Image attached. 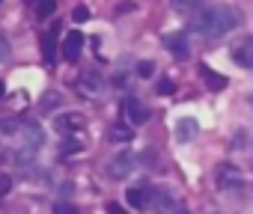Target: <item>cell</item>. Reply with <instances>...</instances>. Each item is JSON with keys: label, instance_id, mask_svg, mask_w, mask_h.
<instances>
[{"label": "cell", "instance_id": "6da1fadb", "mask_svg": "<svg viewBox=\"0 0 253 214\" xmlns=\"http://www.w3.org/2000/svg\"><path fill=\"white\" fill-rule=\"evenodd\" d=\"M238 21H241V15L232 6L214 3V6H206V9L191 15V30L206 36V39H217V36H226Z\"/></svg>", "mask_w": 253, "mask_h": 214}, {"label": "cell", "instance_id": "7a4b0ae2", "mask_svg": "<svg viewBox=\"0 0 253 214\" xmlns=\"http://www.w3.org/2000/svg\"><path fill=\"white\" fill-rule=\"evenodd\" d=\"M134 170V155L131 152H119V155H113L110 161H107V176L110 178H128V173Z\"/></svg>", "mask_w": 253, "mask_h": 214}, {"label": "cell", "instance_id": "3957f363", "mask_svg": "<svg viewBox=\"0 0 253 214\" xmlns=\"http://www.w3.org/2000/svg\"><path fill=\"white\" fill-rule=\"evenodd\" d=\"M214 181L220 184V190H241V173L232 164H220L214 173Z\"/></svg>", "mask_w": 253, "mask_h": 214}, {"label": "cell", "instance_id": "277c9868", "mask_svg": "<svg viewBox=\"0 0 253 214\" xmlns=\"http://www.w3.org/2000/svg\"><path fill=\"white\" fill-rule=\"evenodd\" d=\"M164 48H167L176 60H188V57H191V45H188V36H185V33H167V36H164Z\"/></svg>", "mask_w": 253, "mask_h": 214}, {"label": "cell", "instance_id": "5b68a950", "mask_svg": "<svg viewBox=\"0 0 253 214\" xmlns=\"http://www.w3.org/2000/svg\"><path fill=\"white\" fill-rule=\"evenodd\" d=\"M232 60L241 69H253V36H244L232 45Z\"/></svg>", "mask_w": 253, "mask_h": 214}, {"label": "cell", "instance_id": "8992f818", "mask_svg": "<svg viewBox=\"0 0 253 214\" xmlns=\"http://www.w3.org/2000/svg\"><path fill=\"white\" fill-rule=\"evenodd\" d=\"M21 137H24V149H30V152H39L42 143H45V131L36 122H24L21 125Z\"/></svg>", "mask_w": 253, "mask_h": 214}, {"label": "cell", "instance_id": "52a82bcc", "mask_svg": "<svg viewBox=\"0 0 253 214\" xmlns=\"http://www.w3.org/2000/svg\"><path fill=\"white\" fill-rule=\"evenodd\" d=\"M63 57L69 60V63H75L78 57H81V48H84V33L81 30H72V33H66V39H63Z\"/></svg>", "mask_w": 253, "mask_h": 214}, {"label": "cell", "instance_id": "ba28073f", "mask_svg": "<svg viewBox=\"0 0 253 214\" xmlns=\"http://www.w3.org/2000/svg\"><path fill=\"white\" fill-rule=\"evenodd\" d=\"M125 113H128L131 125H143V122L149 119V110H146V104H143L140 98H134V95H128V98H125Z\"/></svg>", "mask_w": 253, "mask_h": 214}, {"label": "cell", "instance_id": "9c48e42d", "mask_svg": "<svg viewBox=\"0 0 253 214\" xmlns=\"http://www.w3.org/2000/svg\"><path fill=\"white\" fill-rule=\"evenodd\" d=\"M197 134H200V125H197V119H191V116H182V119L176 122V140H179V143H191Z\"/></svg>", "mask_w": 253, "mask_h": 214}, {"label": "cell", "instance_id": "30bf717a", "mask_svg": "<svg viewBox=\"0 0 253 214\" xmlns=\"http://www.w3.org/2000/svg\"><path fill=\"white\" fill-rule=\"evenodd\" d=\"M128 202L134 208H152V196H155V187H131L128 193Z\"/></svg>", "mask_w": 253, "mask_h": 214}, {"label": "cell", "instance_id": "8fae6325", "mask_svg": "<svg viewBox=\"0 0 253 214\" xmlns=\"http://www.w3.org/2000/svg\"><path fill=\"white\" fill-rule=\"evenodd\" d=\"M54 128H57L60 134L81 131V128H84V116H81V113H63V116H57V119H54Z\"/></svg>", "mask_w": 253, "mask_h": 214}, {"label": "cell", "instance_id": "7c38bea8", "mask_svg": "<svg viewBox=\"0 0 253 214\" xmlns=\"http://www.w3.org/2000/svg\"><path fill=\"white\" fill-rule=\"evenodd\" d=\"M81 92L86 95V98H92V95H98V89H101V77H98V71H84L81 74Z\"/></svg>", "mask_w": 253, "mask_h": 214}, {"label": "cell", "instance_id": "4fadbf2b", "mask_svg": "<svg viewBox=\"0 0 253 214\" xmlns=\"http://www.w3.org/2000/svg\"><path fill=\"white\" fill-rule=\"evenodd\" d=\"M57 30V27H54ZM54 30L42 39V54H45V63L51 66V63H57V42H54Z\"/></svg>", "mask_w": 253, "mask_h": 214}, {"label": "cell", "instance_id": "5bb4252c", "mask_svg": "<svg viewBox=\"0 0 253 214\" xmlns=\"http://www.w3.org/2000/svg\"><path fill=\"white\" fill-rule=\"evenodd\" d=\"M131 137H134L131 125H122V122H116V125L110 128V140H122V143H128Z\"/></svg>", "mask_w": 253, "mask_h": 214}, {"label": "cell", "instance_id": "9a60e30c", "mask_svg": "<svg viewBox=\"0 0 253 214\" xmlns=\"http://www.w3.org/2000/svg\"><path fill=\"white\" fill-rule=\"evenodd\" d=\"M30 3H33V9H36L39 18H48L57 9V0H30Z\"/></svg>", "mask_w": 253, "mask_h": 214}, {"label": "cell", "instance_id": "2e32d148", "mask_svg": "<svg viewBox=\"0 0 253 214\" xmlns=\"http://www.w3.org/2000/svg\"><path fill=\"white\" fill-rule=\"evenodd\" d=\"M203 77H206L209 89H223V86H226V77H223V74H214V71L206 69V66H203Z\"/></svg>", "mask_w": 253, "mask_h": 214}, {"label": "cell", "instance_id": "e0dca14e", "mask_svg": "<svg viewBox=\"0 0 253 214\" xmlns=\"http://www.w3.org/2000/svg\"><path fill=\"white\" fill-rule=\"evenodd\" d=\"M176 12H197L203 6V0H170Z\"/></svg>", "mask_w": 253, "mask_h": 214}, {"label": "cell", "instance_id": "ac0fdd59", "mask_svg": "<svg viewBox=\"0 0 253 214\" xmlns=\"http://www.w3.org/2000/svg\"><path fill=\"white\" fill-rule=\"evenodd\" d=\"M57 104H60V95H57V92H48V95L39 101V110H42V113H48V110H57Z\"/></svg>", "mask_w": 253, "mask_h": 214}, {"label": "cell", "instance_id": "d6986e66", "mask_svg": "<svg viewBox=\"0 0 253 214\" xmlns=\"http://www.w3.org/2000/svg\"><path fill=\"white\" fill-rule=\"evenodd\" d=\"M18 131H21L18 119H12V116L9 119H0V134H18Z\"/></svg>", "mask_w": 253, "mask_h": 214}, {"label": "cell", "instance_id": "ffe728a7", "mask_svg": "<svg viewBox=\"0 0 253 214\" xmlns=\"http://www.w3.org/2000/svg\"><path fill=\"white\" fill-rule=\"evenodd\" d=\"M137 74H140V77H152V74H155V63H152V60L137 63Z\"/></svg>", "mask_w": 253, "mask_h": 214}, {"label": "cell", "instance_id": "44dd1931", "mask_svg": "<svg viewBox=\"0 0 253 214\" xmlns=\"http://www.w3.org/2000/svg\"><path fill=\"white\" fill-rule=\"evenodd\" d=\"M54 214H78V208L69 205V202H57V205H54Z\"/></svg>", "mask_w": 253, "mask_h": 214}, {"label": "cell", "instance_id": "7402d4cb", "mask_svg": "<svg viewBox=\"0 0 253 214\" xmlns=\"http://www.w3.org/2000/svg\"><path fill=\"white\" fill-rule=\"evenodd\" d=\"M9 54H12V51H9V42H6L3 36H0V63H3V60H9Z\"/></svg>", "mask_w": 253, "mask_h": 214}, {"label": "cell", "instance_id": "603a6c76", "mask_svg": "<svg viewBox=\"0 0 253 214\" xmlns=\"http://www.w3.org/2000/svg\"><path fill=\"white\" fill-rule=\"evenodd\" d=\"M173 89H176L173 80H161V83H158V92H161V95H167V92H173Z\"/></svg>", "mask_w": 253, "mask_h": 214}, {"label": "cell", "instance_id": "cb8c5ba5", "mask_svg": "<svg viewBox=\"0 0 253 214\" xmlns=\"http://www.w3.org/2000/svg\"><path fill=\"white\" fill-rule=\"evenodd\" d=\"M84 149V143H78V140H66V146H63V152H81Z\"/></svg>", "mask_w": 253, "mask_h": 214}, {"label": "cell", "instance_id": "d4e9b609", "mask_svg": "<svg viewBox=\"0 0 253 214\" xmlns=\"http://www.w3.org/2000/svg\"><path fill=\"white\" fill-rule=\"evenodd\" d=\"M86 18H89V9L86 6H78L75 9V21H86Z\"/></svg>", "mask_w": 253, "mask_h": 214}, {"label": "cell", "instance_id": "484cf974", "mask_svg": "<svg viewBox=\"0 0 253 214\" xmlns=\"http://www.w3.org/2000/svg\"><path fill=\"white\" fill-rule=\"evenodd\" d=\"M9 184H12V178H9V176H0V196L9 190Z\"/></svg>", "mask_w": 253, "mask_h": 214}, {"label": "cell", "instance_id": "4316f807", "mask_svg": "<svg viewBox=\"0 0 253 214\" xmlns=\"http://www.w3.org/2000/svg\"><path fill=\"white\" fill-rule=\"evenodd\" d=\"M107 214H125V208L116 205V202H110V205H107Z\"/></svg>", "mask_w": 253, "mask_h": 214}, {"label": "cell", "instance_id": "83f0119b", "mask_svg": "<svg viewBox=\"0 0 253 214\" xmlns=\"http://www.w3.org/2000/svg\"><path fill=\"white\" fill-rule=\"evenodd\" d=\"M3 92H6V86H3V80H0V98H3Z\"/></svg>", "mask_w": 253, "mask_h": 214}, {"label": "cell", "instance_id": "f1b7e54d", "mask_svg": "<svg viewBox=\"0 0 253 214\" xmlns=\"http://www.w3.org/2000/svg\"><path fill=\"white\" fill-rule=\"evenodd\" d=\"M179 214H185V211H179Z\"/></svg>", "mask_w": 253, "mask_h": 214}]
</instances>
